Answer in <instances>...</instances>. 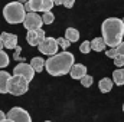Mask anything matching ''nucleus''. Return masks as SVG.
<instances>
[{"label": "nucleus", "instance_id": "f257e3e1", "mask_svg": "<svg viewBox=\"0 0 124 122\" xmlns=\"http://www.w3.org/2000/svg\"><path fill=\"white\" fill-rule=\"evenodd\" d=\"M102 39L105 40L107 46L117 47L120 43H123L124 36V22L117 17H108L101 25Z\"/></svg>", "mask_w": 124, "mask_h": 122}, {"label": "nucleus", "instance_id": "f03ea898", "mask_svg": "<svg viewBox=\"0 0 124 122\" xmlns=\"http://www.w3.org/2000/svg\"><path fill=\"white\" fill-rule=\"evenodd\" d=\"M74 61H75L74 55L63 50L61 53L51 56L46 61L45 69L48 70V73L51 76H63L71 72V68L74 66Z\"/></svg>", "mask_w": 124, "mask_h": 122}, {"label": "nucleus", "instance_id": "7ed1b4c3", "mask_svg": "<svg viewBox=\"0 0 124 122\" xmlns=\"http://www.w3.org/2000/svg\"><path fill=\"white\" fill-rule=\"evenodd\" d=\"M26 10H25V6L19 1H12V3H7L3 9V16L6 19L7 23L10 25H17V23H23L25 22V17H26Z\"/></svg>", "mask_w": 124, "mask_h": 122}, {"label": "nucleus", "instance_id": "20e7f679", "mask_svg": "<svg viewBox=\"0 0 124 122\" xmlns=\"http://www.w3.org/2000/svg\"><path fill=\"white\" fill-rule=\"evenodd\" d=\"M29 89V82L23 78V76H16L13 75L9 81V86H7V91L10 95H15V96H20L23 93H26Z\"/></svg>", "mask_w": 124, "mask_h": 122}, {"label": "nucleus", "instance_id": "39448f33", "mask_svg": "<svg viewBox=\"0 0 124 122\" xmlns=\"http://www.w3.org/2000/svg\"><path fill=\"white\" fill-rule=\"evenodd\" d=\"M38 47H39V52L40 53H43L46 56H54V55L58 53L59 45H58V40L55 37H51L49 36V37H45V40L40 42V45Z\"/></svg>", "mask_w": 124, "mask_h": 122}, {"label": "nucleus", "instance_id": "423d86ee", "mask_svg": "<svg viewBox=\"0 0 124 122\" xmlns=\"http://www.w3.org/2000/svg\"><path fill=\"white\" fill-rule=\"evenodd\" d=\"M6 116L9 119H12L13 122H32V118H31V115H29V112L25 111L20 106H13L6 114Z\"/></svg>", "mask_w": 124, "mask_h": 122}, {"label": "nucleus", "instance_id": "0eeeda50", "mask_svg": "<svg viewBox=\"0 0 124 122\" xmlns=\"http://www.w3.org/2000/svg\"><path fill=\"white\" fill-rule=\"evenodd\" d=\"M13 75H16V76H23L28 82H31L32 79H33V76H35V69L32 68L31 63L22 62V63H19V65L15 66Z\"/></svg>", "mask_w": 124, "mask_h": 122}, {"label": "nucleus", "instance_id": "6e6552de", "mask_svg": "<svg viewBox=\"0 0 124 122\" xmlns=\"http://www.w3.org/2000/svg\"><path fill=\"white\" fill-rule=\"evenodd\" d=\"M23 25H25V27L28 30H39L42 27V25H43V20H42V17L38 13L32 12V13H28L26 14Z\"/></svg>", "mask_w": 124, "mask_h": 122}, {"label": "nucleus", "instance_id": "1a4fd4ad", "mask_svg": "<svg viewBox=\"0 0 124 122\" xmlns=\"http://www.w3.org/2000/svg\"><path fill=\"white\" fill-rule=\"evenodd\" d=\"M45 32L42 29L39 30H28V34H26V40L31 46H39L40 42L45 40Z\"/></svg>", "mask_w": 124, "mask_h": 122}, {"label": "nucleus", "instance_id": "9d476101", "mask_svg": "<svg viewBox=\"0 0 124 122\" xmlns=\"http://www.w3.org/2000/svg\"><path fill=\"white\" fill-rule=\"evenodd\" d=\"M3 45L6 49H16L17 47V36L13 34V33H7V32H3L1 36H0Z\"/></svg>", "mask_w": 124, "mask_h": 122}, {"label": "nucleus", "instance_id": "9b49d317", "mask_svg": "<svg viewBox=\"0 0 124 122\" xmlns=\"http://www.w3.org/2000/svg\"><path fill=\"white\" fill-rule=\"evenodd\" d=\"M71 78L72 79H82L85 75H87V66L85 65H82V63H77V65H74L72 68H71Z\"/></svg>", "mask_w": 124, "mask_h": 122}, {"label": "nucleus", "instance_id": "f8f14e48", "mask_svg": "<svg viewBox=\"0 0 124 122\" xmlns=\"http://www.w3.org/2000/svg\"><path fill=\"white\" fill-rule=\"evenodd\" d=\"M10 73L6 70H0V93H9L7 86H9V81H10Z\"/></svg>", "mask_w": 124, "mask_h": 122}, {"label": "nucleus", "instance_id": "ddd939ff", "mask_svg": "<svg viewBox=\"0 0 124 122\" xmlns=\"http://www.w3.org/2000/svg\"><path fill=\"white\" fill-rule=\"evenodd\" d=\"M113 85H114V82L110 78H102L98 82V88H100V91L102 92V93H108V92L113 89Z\"/></svg>", "mask_w": 124, "mask_h": 122}, {"label": "nucleus", "instance_id": "4468645a", "mask_svg": "<svg viewBox=\"0 0 124 122\" xmlns=\"http://www.w3.org/2000/svg\"><path fill=\"white\" fill-rule=\"evenodd\" d=\"M105 46H107V43L102 37H95L94 40H91V49L95 52H104Z\"/></svg>", "mask_w": 124, "mask_h": 122}, {"label": "nucleus", "instance_id": "2eb2a0df", "mask_svg": "<svg viewBox=\"0 0 124 122\" xmlns=\"http://www.w3.org/2000/svg\"><path fill=\"white\" fill-rule=\"evenodd\" d=\"M113 82L117 85V86H121L124 85V69L123 68H118L113 72Z\"/></svg>", "mask_w": 124, "mask_h": 122}, {"label": "nucleus", "instance_id": "dca6fc26", "mask_svg": "<svg viewBox=\"0 0 124 122\" xmlns=\"http://www.w3.org/2000/svg\"><path fill=\"white\" fill-rule=\"evenodd\" d=\"M65 39H68L71 43L78 42V39H79V32L77 30V29H74V27H68V29L65 30Z\"/></svg>", "mask_w": 124, "mask_h": 122}, {"label": "nucleus", "instance_id": "f3484780", "mask_svg": "<svg viewBox=\"0 0 124 122\" xmlns=\"http://www.w3.org/2000/svg\"><path fill=\"white\" fill-rule=\"evenodd\" d=\"M31 65H32V68L35 69V72L40 73V72L45 69V65H46V62L43 61L42 58H33V59L31 61Z\"/></svg>", "mask_w": 124, "mask_h": 122}, {"label": "nucleus", "instance_id": "a211bd4d", "mask_svg": "<svg viewBox=\"0 0 124 122\" xmlns=\"http://www.w3.org/2000/svg\"><path fill=\"white\" fill-rule=\"evenodd\" d=\"M29 4H31L32 12L35 13L42 12V0H29Z\"/></svg>", "mask_w": 124, "mask_h": 122}, {"label": "nucleus", "instance_id": "6ab92c4d", "mask_svg": "<svg viewBox=\"0 0 124 122\" xmlns=\"http://www.w3.org/2000/svg\"><path fill=\"white\" fill-rule=\"evenodd\" d=\"M42 20H43L45 25H51V23H54V20H55V14H54L52 12H46V13H43Z\"/></svg>", "mask_w": 124, "mask_h": 122}, {"label": "nucleus", "instance_id": "aec40b11", "mask_svg": "<svg viewBox=\"0 0 124 122\" xmlns=\"http://www.w3.org/2000/svg\"><path fill=\"white\" fill-rule=\"evenodd\" d=\"M9 62H10V59H9L7 53L3 52V50H0V69H1V68H6V66L9 65Z\"/></svg>", "mask_w": 124, "mask_h": 122}, {"label": "nucleus", "instance_id": "412c9836", "mask_svg": "<svg viewBox=\"0 0 124 122\" xmlns=\"http://www.w3.org/2000/svg\"><path fill=\"white\" fill-rule=\"evenodd\" d=\"M54 0H42V12L46 13V12H51V9L54 7Z\"/></svg>", "mask_w": 124, "mask_h": 122}, {"label": "nucleus", "instance_id": "4be33fe9", "mask_svg": "<svg viewBox=\"0 0 124 122\" xmlns=\"http://www.w3.org/2000/svg\"><path fill=\"white\" fill-rule=\"evenodd\" d=\"M79 50H81L84 55L90 53V50H91V40H85V42H82V45L79 46Z\"/></svg>", "mask_w": 124, "mask_h": 122}, {"label": "nucleus", "instance_id": "5701e85b", "mask_svg": "<svg viewBox=\"0 0 124 122\" xmlns=\"http://www.w3.org/2000/svg\"><path fill=\"white\" fill-rule=\"evenodd\" d=\"M93 82H94V79H93V76H90V75H85V76L81 79V85H82L84 88H90V86L93 85Z\"/></svg>", "mask_w": 124, "mask_h": 122}, {"label": "nucleus", "instance_id": "b1692460", "mask_svg": "<svg viewBox=\"0 0 124 122\" xmlns=\"http://www.w3.org/2000/svg\"><path fill=\"white\" fill-rule=\"evenodd\" d=\"M56 40H58V45L61 46L62 49H66V47L71 46V42H69L68 39H65V37H59V39H56Z\"/></svg>", "mask_w": 124, "mask_h": 122}, {"label": "nucleus", "instance_id": "393cba45", "mask_svg": "<svg viewBox=\"0 0 124 122\" xmlns=\"http://www.w3.org/2000/svg\"><path fill=\"white\" fill-rule=\"evenodd\" d=\"M105 55H107L108 58H111V59H116V58L118 56V52H117V49H116V47H111L110 50H107V52H105Z\"/></svg>", "mask_w": 124, "mask_h": 122}, {"label": "nucleus", "instance_id": "a878e982", "mask_svg": "<svg viewBox=\"0 0 124 122\" xmlns=\"http://www.w3.org/2000/svg\"><path fill=\"white\" fill-rule=\"evenodd\" d=\"M114 65H116L117 68H123L124 66V58L121 56V55H118V56L114 59Z\"/></svg>", "mask_w": 124, "mask_h": 122}, {"label": "nucleus", "instance_id": "bb28decb", "mask_svg": "<svg viewBox=\"0 0 124 122\" xmlns=\"http://www.w3.org/2000/svg\"><path fill=\"white\" fill-rule=\"evenodd\" d=\"M74 4H75V0H63V6L66 9H71Z\"/></svg>", "mask_w": 124, "mask_h": 122}, {"label": "nucleus", "instance_id": "cd10ccee", "mask_svg": "<svg viewBox=\"0 0 124 122\" xmlns=\"http://www.w3.org/2000/svg\"><path fill=\"white\" fill-rule=\"evenodd\" d=\"M116 49H117L118 55H121V56L124 58V42H123V43H120V45H118V46H117Z\"/></svg>", "mask_w": 124, "mask_h": 122}, {"label": "nucleus", "instance_id": "c85d7f7f", "mask_svg": "<svg viewBox=\"0 0 124 122\" xmlns=\"http://www.w3.org/2000/svg\"><path fill=\"white\" fill-rule=\"evenodd\" d=\"M15 50H16V55H15V59H16V61H19V59H20V56H19V53H20V47L17 46V47H16Z\"/></svg>", "mask_w": 124, "mask_h": 122}, {"label": "nucleus", "instance_id": "c756f323", "mask_svg": "<svg viewBox=\"0 0 124 122\" xmlns=\"http://www.w3.org/2000/svg\"><path fill=\"white\" fill-rule=\"evenodd\" d=\"M54 4H55V6H59V4H63V0H54Z\"/></svg>", "mask_w": 124, "mask_h": 122}, {"label": "nucleus", "instance_id": "7c9ffc66", "mask_svg": "<svg viewBox=\"0 0 124 122\" xmlns=\"http://www.w3.org/2000/svg\"><path fill=\"white\" fill-rule=\"evenodd\" d=\"M6 118H7V116H6V115H4V114H3V112L0 111V122L3 121V119H6Z\"/></svg>", "mask_w": 124, "mask_h": 122}, {"label": "nucleus", "instance_id": "2f4dec72", "mask_svg": "<svg viewBox=\"0 0 124 122\" xmlns=\"http://www.w3.org/2000/svg\"><path fill=\"white\" fill-rule=\"evenodd\" d=\"M17 1H19V3H22V4H25V3H28L29 0H17Z\"/></svg>", "mask_w": 124, "mask_h": 122}, {"label": "nucleus", "instance_id": "473e14b6", "mask_svg": "<svg viewBox=\"0 0 124 122\" xmlns=\"http://www.w3.org/2000/svg\"><path fill=\"white\" fill-rule=\"evenodd\" d=\"M3 47H4V45H3V42H1V39H0V50H3Z\"/></svg>", "mask_w": 124, "mask_h": 122}, {"label": "nucleus", "instance_id": "72a5a7b5", "mask_svg": "<svg viewBox=\"0 0 124 122\" xmlns=\"http://www.w3.org/2000/svg\"><path fill=\"white\" fill-rule=\"evenodd\" d=\"M1 122H13V121H12V119H9V118H6V119H3Z\"/></svg>", "mask_w": 124, "mask_h": 122}, {"label": "nucleus", "instance_id": "f704fd0d", "mask_svg": "<svg viewBox=\"0 0 124 122\" xmlns=\"http://www.w3.org/2000/svg\"><path fill=\"white\" fill-rule=\"evenodd\" d=\"M123 111H124V103H123Z\"/></svg>", "mask_w": 124, "mask_h": 122}, {"label": "nucleus", "instance_id": "c9c22d12", "mask_svg": "<svg viewBox=\"0 0 124 122\" xmlns=\"http://www.w3.org/2000/svg\"><path fill=\"white\" fill-rule=\"evenodd\" d=\"M45 122H51V121H45Z\"/></svg>", "mask_w": 124, "mask_h": 122}]
</instances>
